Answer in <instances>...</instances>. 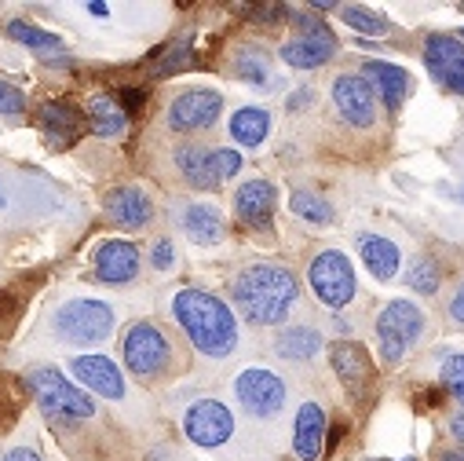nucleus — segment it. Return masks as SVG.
<instances>
[{
	"label": "nucleus",
	"mask_w": 464,
	"mask_h": 461,
	"mask_svg": "<svg viewBox=\"0 0 464 461\" xmlns=\"http://www.w3.org/2000/svg\"><path fill=\"white\" fill-rule=\"evenodd\" d=\"M172 311L201 356L223 359L238 348V319L219 297H212L205 289H183V293H176Z\"/></svg>",
	"instance_id": "obj_1"
},
{
	"label": "nucleus",
	"mask_w": 464,
	"mask_h": 461,
	"mask_svg": "<svg viewBox=\"0 0 464 461\" xmlns=\"http://www.w3.org/2000/svg\"><path fill=\"white\" fill-rule=\"evenodd\" d=\"M296 279L282 264H253L235 279V304L238 311L256 326H278L285 322L289 308L296 304Z\"/></svg>",
	"instance_id": "obj_2"
},
{
	"label": "nucleus",
	"mask_w": 464,
	"mask_h": 461,
	"mask_svg": "<svg viewBox=\"0 0 464 461\" xmlns=\"http://www.w3.org/2000/svg\"><path fill=\"white\" fill-rule=\"evenodd\" d=\"M26 388L34 392V399L44 407L48 417H59V421H84L95 414V403L73 388L55 367H34L26 374Z\"/></svg>",
	"instance_id": "obj_3"
},
{
	"label": "nucleus",
	"mask_w": 464,
	"mask_h": 461,
	"mask_svg": "<svg viewBox=\"0 0 464 461\" xmlns=\"http://www.w3.org/2000/svg\"><path fill=\"white\" fill-rule=\"evenodd\" d=\"M113 311L102 300H70L55 311V337L63 344H102L113 333Z\"/></svg>",
	"instance_id": "obj_4"
},
{
	"label": "nucleus",
	"mask_w": 464,
	"mask_h": 461,
	"mask_svg": "<svg viewBox=\"0 0 464 461\" xmlns=\"http://www.w3.org/2000/svg\"><path fill=\"white\" fill-rule=\"evenodd\" d=\"M307 282H311L314 297L329 308H347L355 297V268L347 260V253H340V250L318 253L307 268Z\"/></svg>",
	"instance_id": "obj_5"
},
{
	"label": "nucleus",
	"mask_w": 464,
	"mask_h": 461,
	"mask_svg": "<svg viewBox=\"0 0 464 461\" xmlns=\"http://www.w3.org/2000/svg\"><path fill=\"white\" fill-rule=\"evenodd\" d=\"M424 329V315L417 304L410 300H392L381 319H377V340H381V356L388 363H399L406 352H410V344L420 337Z\"/></svg>",
	"instance_id": "obj_6"
},
{
	"label": "nucleus",
	"mask_w": 464,
	"mask_h": 461,
	"mask_svg": "<svg viewBox=\"0 0 464 461\" xmlns=\"http://www.w3.org/2000/svg\"><path fill=\"white\" fill-rule=\"evenodd\" d=\"M293 19H296L300 34L282 44V59L289 66H296V70H318V66H325L336 55V37L329 34V26L318 23V19H307V15H293Z\"/></svg>",
	"instance_id": "obj_7"
},
{
	"label": "nucleus",
	"mask_w": 464,
	"mask_h": 461,
	"mask_svg": "<svg viewBox=\"0 0 464 461\" xmlns=\"http://www.w3.org/2000/svg\"><path fill=\"white\" fill-rule=\"evenodd\" d=\"M183 432L194 446H205V450L223 446L230 439V432H235V414L219 399H198L183 414Z\"/></svg>",
	"instance_id": "obj_8"
},
{
	"label": "nucleus",
	"mask_w": 464,
	"mask_h": 461,
	"mask_svg": "<svg viewBox=\"0 0 464 461\" xmlns=\"http://www.w3.org/2000/svg\"><path fill=\"white\" fill-rule=\"evenodd\" d=\"M235 396L253 417H275L285 407V385L278 381V374H271L264 367L242 370L235 381Z\"/></svg>",
	"instance_id": "obj_9"
},
{
	"label": "nucleus",
	"mask_w": 464,
	"mask_h": 461,
	"mask_svg": "<svg viewBox=\"0 0 464 461\" xmlns=\"http://www.w3.org/2000/svg\"><path fill=\"white\" fill-rule=\"evenodd\" d=\"M333 106L336 113L355 125V129H370L373 118H377V95H373V84L359 74H340L333 81Z\"/></svg>",
	"instance_id": "obj_10"
},
{
	"label": "nucleus",
	"mask_w": 464,
	"mask_h": 461,
	"mask_svg": "<svg viewBox=\"0 0 464 461\" xmlns=\"http://www.w3.org/2000/svg\"><path fill=\"white\" fill-rule=\"evenodd\" d=\"M169 363V340L154 322H136L125 337V367L140 378L165 370Z\"/></svg>",
	"instance_id": "obj_11"
},
{
	"label": "nucleus",
	"mask_w": 464,
	"mask_h": 461,
	"mask_svg": "<svg viewBox=\"0 0 464 461\" xmlns=\"http://www.w3.org/2000/svg\"><path fill=\"white\" fill-rule=\"evenodd\" d=\"M219 106H223L219 92L190 88V92L172 99V106H169V129L172 132H201V129H208L219 118Z\"/></svg>",
	"instance_id": "obj_12"
},
{
	"label": "nucleus",
	"mask_w": 464,
	"mask_h": 461,
	"mask_svg": "<svg viewBox=\"0 0 464 461\" xmlns=\"http://www.w3.org/2000/svg\"><path fill=\"white\" fill-rule=\"evenodd\" d=\"M329 363H333L340 385L352 392L355 399L366 396V388L373 385V359H370V352L362 348V344H355V340H336L333 348H329Z\"/></svg>",
	"instance_id": "obj_13"
},
{
	"label": "nucleus",
	"mask_w": 464,
	"mask_h": 461,
	"mask_svg": "<svg viewBox=\"0 0 464 461\" xmlns=\"http://www.w3.org/2000/svg\"><path fill=\"white\" fill-rule=\"evenodd\" d=\"M37 129L48 136V143L55 151H66L81 132H84V113L81 106H73L70 99H52L41 106L37 113Z\"/></svg>",
	"instance_id": "obj_14"
},
{
	"label": "nucleus",
	"mask_w": 464,
	"mask_h": 461,
	"mask_svg": "<svg viewBox=\"0 0 464 461\" xmlns=\"http://www.w3.org/2000/svg\"><path fill=\"white\" fill-rule=\"evenodd\" d=\"M140 271V250L132 242H102L95 250V279L102 286H125Z\"/></svg>",
	"instance_id": "obj_15"
},
{
	"label": "nucleus",
	"mask_w": 464,
	"mask_h": 461,
	"mask_svg": "<svg viewBox=\"0 0 464 461\" xmlns=\"http://www.w3.org/2000/svg\"><path fill=\"white\" fill-rule=\"evenodd\" d=\"M424 66L431 70V77H439L450 88L453 81L464 77V41L450 34H431L424 44Z\"/></svg>",
	"instance_id": "obj_16"
},
{
	"label": "nucleus",
	"mask_w": 464,
	"mask_h": 461,
	"mask_svg": "<svg viewBox=\"0 0 464 461\" xmlns=\"http://www.w3.org/2000/svg\"><path fill=\"white\" fill-rule=\"evenodd\" d=\"M70 370L84 388H92V392H99L106 399H121L125 396V378H121L118 367H113V359H106V356H81V359H73Z\"/></svg>",
	"instance_id": "obj_17"
},
{
	"label": "nucleus",
	"mask_w": 464,
	"mask_h": 461,
	"mask_svg": "<svg viewBox=\"0 0 464 461\" xmlns=\"http://www.w3.org/2000/svg\"><path fill=\"white\" fill-rule=\"evenodd\" d=\"M275 205H278V194L267 180H249L238 194H235V209H238V220L253 230H267L271 227V216H275Z\"/></svg>",
	"instance_id": "obj_18"
},
{
	"label": "nucleus",
	"mask_w": 464,
	"mask_h": 461,
	"mask_svg": "<svg viewBox=\"0 0 464 461\" xmlns=\"http://www.w3.org/2000/svg\"><path fill=\"white\" fill-rule=\"evenodd\" d=\"M293 450H296V457H304V461H318L322 454H325V410L318 407V403H304L300 410H296V421H293Z\"/></svg>",
	"instance_id": "obj_19"
},
{
	"label": "nucleus",
	"mask_w": 464,
	"mask_h": 461,
	"mask_svg": "<svg viewBox=\"0 0 464 461\" xmlns=\"http://www.w3.org/2000/svg\"><path fill=\"white\" fill-rule=\"evenodd\" d=\"M106 212H110V220L118 223V227L140 230V227L150 223L154 205H150V198H147L140 187H118V191L106 198Z\"/></svg>",
	"instance_id": "obj_20"
},
{
	"label": "nucleus",
	"mask_w": 464,
	"mask_h": 461,
	"mask_svg": "<svg viewBox=\"0 0 464 461\" xmlns=\"http://www.w3.org/2000/svg\"><path fill=\"white\" fill-rule=\"evenodd\" d=\"M366 77L377 84L384 106H392V110L402 106V99H406V92H410V74H406L402 66L384 63V59H370V63H366Z\"/></svg>",
	"instance_id": "obj_21"
},
{
	"label": "nucleus",
	"mask_w": 464,
	"mask_h": 461,
	"mask_svg": "<svg viewBox=\"0 0 464 461\" xmlns=\"http://www.w3.org/2000/svg\"><path fill=\"white\" fill-rule=\"evenodd\" d=\"M88 129L99 136V140H113L129 129V113L118 106L113 95H95L88 103Z\"/></svg>",
	"instance_id": "obj_22"
},
{
	"label": "nucleus",
	"mask_w": 464,
	"mask_h": 461,
	"mask_svg": "<svg viewBox=\"0 0 464 461\" xmlns=\"http://www.w3.org/2000/svg\"><path fill=\"white\" fill-rule=\"evenodd\" d=\"M359 250H362V264L370 268V275H373L377 282H392V279H395V271H399V264H402V253H399L395 242H388V239H381V235H366Z\"/></svg>",
	"instance_id": "obj_23"
},
{
	"label": "nucleus",
	"mask_w": 464,
	"mask_h": 461,
	"mask_svg": "<svg viewBox=\"0 0 464 461\" xmlns=\"http://www.w3.org/2000/svg\"><path fill=\"white\" fill-rule=\"evenodd\" d=\"M183 230H187V239L194 246H216L227 235L223 216L216 209H208V205H187L183 209Z\"/></svg>",
	"instance_id": "obj_24"
},
{
	"label": "nucleus",
	"mask_w": 464,
	"mask_h": 461,
	"mask_svg": "<svg viewBox=\"0 0 464 461\" xmlns=\"http://www.w3.org/2000/svg\"><path fill=\"white\" fill-rule=\"evenodd\" d=\"M271 132V113L264 106H242L230 113V136L242 147H260Z\"/></svg>",
	"instance_id": "obj_25"
},
{
	"label": "nucleus",
	"mask_w": 464,
	"mask_h": 461,
	"mask_svg": "<svg viewBox=\"0 0 464 461\" xmlns=\"http://www.w3.org/2000/svg\"><path fill=\"white\" fill-rule=\"evenodd\" d=\"M318 348H322V337H318L311 326H289V329L275 340V352H278L282 359H293V363L314 359Z\"/></svg>",
	"instance_id": "obj_26"
},
{
	"label": "nucleus",
	"mask_w": 464,
	"mask_h": 461,
	"mask_svg": "<svg viewBox=\"0 0 464 461\" xmlns=\"http://www.w3.org/2000/svg\"><path fill=\"white\" fill-rule=\"evenodd\" d=\"M176 165H179L183 180H187L190 187H198V191H208V187H216V183H219V180H216V172H212L208 151H201L198 143L179 147V151H176Z\"/></svg>",
	"instance_id": "obj_27"
},
{
	"label": "nucleus",
	"mask_w": 464,
	"mask_h": 461,
	"mask_svg": "<svg viewBox=\"0 0 464 461\" xmlns=\"http://www.w3.org/2000/svg\"><path fill=\"white\" fill-rule=\"evenodd\" d=\"M289 212L300 216L304 223H318V227L333 223V205H329L322 194H314V191H296V194L289 198Z\"/></svg>",
	"instance_id": "obj_28"
},
{
	"label": "nucleus",
	"mask_w": 464,
	"mask_h": 461,
	"mask_svg": "<svg viewBox=\"0 0 464 461\" xmlns=\"http://www.w3.org/2000/svg\"><path fill=\"white\" fill-rule=\"evenodd\" d=\"M5 34H8L12 41H19V44L34 48V52H59V48H63V41H59L55 34H48V30H41V26H34V23H23V19H12V23L5 26Z\"/></svg>",
	"instance_id": "obj_29"
},
{
	"label": "nucleus",
	"mask_w": 464,
	"mask_h": 461,
	"mask_svg": "<svg viewBox=\"0 0 464 461\" xmlns=\"http://www.w3.org/2000/svg\"><path fill=\"white\" fill-rule=\"evenodd\" d=\"M235 74L246 77L249 84H264V81L271 77V70H267V55H264L256 44L238 48V55H235Z\"/></svg>",
	"instance_id": "obj_30"
},
{
	"label": "nucleus",
	"mask_w": 464,
	"mask_h": 461,
	"mask_svg": "<svg viewBox=\"0 0 464 461\" xmlns=\"http://www.w3.org/2000/svg\"><path fill=\"white\" fill-rule=\"evenodd\" d=\"M340 15H343L347 26L359 30V34H377V37H381V34L392 30V23H388L384 15H377V12H370V8H359V5H343Z\"/></svg>",
	"instance_id": "obj_31"
},
{
	"label": "nucleus",
	"mask_w": 464,
	"mask_h": 461,
	"mask_svg": "<svg viewBox=\"0 0 464 461\" xmlns=\"http://www.w3.org/2000/svg\"><path fill=\"white\" fill-rule=\"evenodd\" d=\"M190 66H194V48L190 44H172L154 63V77H169V74H179V70H190Z\"/></svg>",
	"instance_id": "obj_32"
},
{
	"label": "nucleus",
	"mask_w": 464,
	"mask_h": 461,
	"mask_svg": "<svg viewBox=\"0 0 464 461\" xmlns=\"http://www.w3.org/2000/svg\"><path fill=\"white\" fill-rule=\"evenodd\" d=\"M406 282H410L417 293L435 297V289H439V271H435V264H431V260H417V264H410Z\"/></svg>",
	"instance_id": "obj_33"
},
{
	"label": "nucleus",
	"mask_w": 464,
	"mask_h": 461,
	"mask_svg": "<svg viewBox=\"0 0 464 461\" xmlns=\"http://www.w3.org/2000/svg\"><path fill=\"white\" fill-rule=\"evenodd\" d=\"M439 381H442V388H446L453 399L464 403V356H450V359L442 363Z\"/></svg>",
	"instance_id": "obj_34"
},
{
	"label": "nucleus",
	"mask_w": 464,
	"mask_h": 461,
	"mask_svg": "<svg viewBox=\"0 0 464 461\" xmlns=\"http://www.w3.org/2000/svg\"><path fill=\"white\" fill-rule=\"evenodd\" d=\"M208 162H212V172H216V180L238 176V169H242V154H238V151H230V147L208 151Z\"/></svg>",
	"instance_id": "obj_35"
},
{
	"label": "nucleus",
	"mask_w": 464,
	"mask_h": 461,
	"mask_svg": "<svg viewBox=\"0 0 464 461\" xmlns=\"http://www.w3.org/2000/svg\"><path fill=\"white\" fill-rule=\"evenodd\" d=\"M113 99H118V106H121L125 113H140V110H143V103H147V92H143V88H136V84H125V88L113 92Z\"/></svg>",
	"instance_id": "obj_36"
},
{
	"label": "nucleus",
	"mask_w": 464,
	"mask_h": 461,
	"mask_svg": "<svg viewBox=\"0 0 464 461\" xmlns=\"http://www.w3.org/2000/svg\"><path fill=\"white\" fill-rule=\"evenodd\" d=\"M26 106L23 88H15L12 81H0V113H19Z\"/></svg>",
	"instance_id": "obj_37"
},
{
	"label": "nucleus",
	"mask_w": 464,
	"mask_h": 461,
	"mask_svg": "<svg viewBox=\"0 0 464 461\" xmlns=\"http://www.w3.org/2000/svg\"><path fill=\"white\" fill-rule=\"evenodd\" d=\"M246 15H253V23H282L293 19V12L285 5H260V8H242Z\"/></svg>",
	"instance_id": "obj_38"
},
{
	"label": "nucleus",
	"mask_w": 464,
	"mask_h": 461,
	"mask_svg": "<svg viewBox=\"0 0 464 461\" xmlns=\"http://www.w3.org/2000/svg\"><path fill=\"white\" fill-rule=\"evenodd\" d=\"M150 260H154V268H158V271H169V268L176 264V250H172V242H169V239H161V242L154 246V257H150Z\"/></svg>",
	"instance_id": "obj_39"
},
{
	"label": "nucleus",
	"mask_w": 464,
	"mask_h": 461,
	"mask_svg": "<svg viewBox=\"0 0 464 461\" xmlns=\"http://www.w3.org/2000/svg\"><path fill=\"white\" fill-rule=\"evenodd\" d=\"M450 319L457 322V326H464V286L453 293V300H450Z\"/></svg>",
	"instance_id": "obj_40"
},
{
	"label": "nucleus",
	"mask_w": 464,
	"mask_h": 461,
	"mask_svg": "<svg viewBox=\"0 0 464 461\" xmlns=\"http://www.w3.org/2000/svg\"><path fill=\"white\" fill-rule=\"evenodd\" d=\"M5 461H41V457H37V450H30V446H15Z\"/></svg>",
	"instance_id": "obj_41"
},
{
	"label": "nucleus",
	"mask_w": 464,
	"mask_h": 461,
	"mask_svg": "<svg viewBox=\"0 0 464 461\" xmlns=\"http://www.w3.org/2000/svg\"><path fill=\"white\" fill-rule=\"evenodd\" d=\"M450 432H453V436H457V439L464 443V407H460V410H457V414L450 417Z\"/></svg>",
	"instance_id": "obj_42"
},
{
	"label": "nucleus",
	"mask_w": 464,
	"mask_h": 461,
	"mask_svg": "<svg viewBox=\"0 0 464 461\" xmlns=\"http://www.w3.org/2000/svg\"><path fill=\"white\" fill-rule=\"evenodd\" d=\"M19 311V300L12 293H0V315H15Z\"/></svg>",
	"instance_id": "obj_43"
},
{
	"label": "nucleus",
	"mask_w": 464,
	"mask_h": 461,
	"mask_svg": "<svg viewBox=\"0 0 464 461\" xmlns=\"http://www.w3.org/2000/svg\"><path fill=\"white\" fill-rule=\"evenodd\" d=\"M329 428H333V432H329V439H325V454H333V450H336V443H340V436H343V428H347V425H329Z\"/></svg>",
	"instance_id": "obj_44"
},
{
	"label": "nucleus",
	"mask_w": 464,
	"mask_h": 461,
	"mask_svg": "<svg viewBox=\"0 0 464 461\" xmlns=\"http://www.w3.org/2000/svg\"><path fill=\"white\" fill-rule=\"evenodd\" d=\"M88 12H92V15H106L110 8H106V5H99V0H92V5H88Z\"/></svg>",
	"instance_id": "obj_45"
},
{
	"label": "nucleus",
	"mask_w": 464,
	"mask_h": 461,
	"mask_svg": "<svg viewBox=\"0 0 464 461\" xmlns=\"http://www.w3.org/2000/svg\"><path fill=\"white\" fill-rule=\"evenodd\" d=\"M442 461H464V454H460V450H446Z\"/></svg>",
	"instance_id": "obj_46"
},
{
	"label": "nucleus",
	"mask_w": 464,
	"mask_h": 461,
	"mask_svg": "<svg viewBox=\"0 0 464 461\" xmlns=\"http://www.w3.org/2000/svg\"><path fill=\"white\" fill-rule=\"evenodd\" d=\"M450 92H457V95H464V77H460V81H453V84H450Z\"/></svg>",
	"instance_id": "obj_47"
},
{
	"label": "nucleus",
	"mask_w": 464,
	"mask_h": 461,
	"mask_svg": "<svg viewBox=\"0 0 464 461\" xmlns=\"http://www.w3.org/2000/svg\"><path fill=\"white\" fill-rule=\"evenodd\" d=\"M460 41H464V34H460Z\"/></svg>",
	"instance_id": "obj_48"
},
{
	"label": "nucleus",
	"mask_w": 464,
	"mask_h": 461,
	"mask_svg": "<svg viewBox=\"0 0 464 461\" xmlns=\"http://www.w3.org/2000/svg\"><path fill=\"white\" fill-rule=\"evenodd\" d=\"M406 461H413V457H406Z\"/></svg>",
	"instance_id": "obj_49"
}]
</instances>
